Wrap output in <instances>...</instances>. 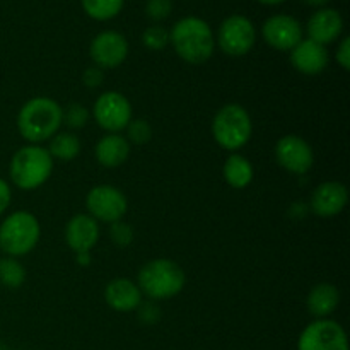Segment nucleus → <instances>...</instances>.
Instances as JSON below:
<instances>
[{"instance_id": "1", "label": "nucleus", "mask_w": 350, "mask_h": 350, "mask_svg": "<svg viewBox=\"0 0 350 350\" xmlns=\"http://www.w3.org/2000/svg\"><path fill=\"white\" fill-rule=\"evenodd\" d=\"M17 130L31 144H40L57 135L64 123V108L55 99L38 96L24 103L17 113Z\"/></svg>"}, {"instance_id": "2", "label": "nucleus", "mask_w": 350, "mask_h": 350, "mask_svg": "<svg viewBox=\"0 0 350 350\" xmlns=\"http://www.w3.org/2000/svg\"><path fill=\"white\" fill-rule=\"evenodd\" d=\"M170 43L181 60L190 65H200L214 55V33L204 19L195 16L183 17L173 26Z\"/></svg>"}, {"instance_id": "3", "label": "nucleus", "mask_w": 350, "mask_h": 350, "mask_svg": "<svg viewBox=\"0 0 350 350\" xmlns=\"http://www.w3.org/2000/svg\"><path fill=\"white\" fill-rule=\"evenodd\" d=\"M187 275L176 262L156 258L147 262L139 272V289L150 301H164L178 296L185 289Z\"/></svg>"}, {"instance_id": "4", "label": "nucleus", "mask_w": 350, "mask_h": 350, "mask_svg": "<svg viewBox=\"0 0 350 350\" xmlns=\"http://www.w3.org/2000/svg\"><path fill=\"white\" fill-rule=\"evenodd\" d=\"M53 173V159L44 147L29 144L17 150L10 159L9 174L19 190H36Z\"/></svg>"}, {"instance_id": "5", "label": "nucleus", "mask_w": 350, "mask_h": 350, "mask_svg": "<svg viewBox=\"0 0 350 350\" xmlns=\"http://www.w3.org/2000/svg\"><path fill=\"white\" fill-rule=\"evenodd\" d=\"M40 238V221L27 211L12 212L0 224V250L12 258L33 252Z\"/></svg>"}, {"instance_id": "6", "label": "nucleus", "mask_w": 350, "mask_h": 350, "mask_svg": "<svg viewBox=\"0 0 350 350\" xmlns=\"http://www.w3.org/2000/svg\"><path fill=\"white\" fill-rule=\"evenodd\" d=\"M253 133L252 116L241 105H226L215 113L212 120V135L222 149L229 152L243 149Z\"/></svg>"}, {"instance_id": "7", "label": "nucleus", "mask_w": 350, "mask_h": 350, "mask_svg": "<svg viewBox=\"0 0 350 350\" xmlns=\"http://www.w3.org/2000/svg\"><path fill=\"white\" fill-rule=\"evenodd\" d=\"M85 208L96 221L113 222L122 221L129 211V202L123 191L113 185H98L91 188L85 197Z\"/></svg>"}, {"instance_id": "8", "label": "nucleus", "mask_w": 350, "mask_h": 350, "mask_svg": "<svg viewBox=\"0 0 350 350\" xmlns=\"http://www.w3.org/2000/svg\"><path fill=\"white\" fill-rule=\"evenodd\" d=\"M297 350H349L347 334L338 321L314 320L301 332Z\"/></svg>"}, {"instance_id": "9", "label": "nucleus", "mask_w": 350, "mask_h": 350, "mask_svg": "<svg viewBox=\"0 0 350 350\" xmlns=\"http://www.w3.org/2000/svg\"><path fill=\"white\" fill-rule=\"evenodd\" d=\"M92 116L103 130L118 133L132 122V105L118 91H106L96 99L92 106Z\"/></svg>"}, {"instance_id": "10", "label": "nucleus", "mask_w": 350, "mask_h": 350, "mask_svg": "<svg viewBox=\"0 0 350 350\" xmlns=\"http://www.w3.org/2000/svg\"><path fill=\"white\" fill-rule=\"evenodd\" d=\"M217 41L221 50L229 57H243L250 53L255 46L256 31L252 21L245 16H229L222 21L217 33Z\"/></svg>"}, {"instance_id": "11", "label": "nucleus", "mask_w": 350, "mask_h": 350, "mask_svg": "<svg viewBox=\"0 0 350 350\" xmlns=\"http://www.w3.org/2000/svg\"><path fill=\"white\" fill-rule=\"evenodd\" d=\"M275 159L280 167L293 174H306L314 164L310 144L299 135H286L277 140Z\"/></svg>"}, {"instance_id": "12", "label": "nucleus", "mask_w": 350, "mask_h": 350, "mask_svg": "<svg viewBox=\"0 0 350 350\" xmlns=\"http://www.w3.org/2000/svg\"><path fill=\"white\" fill-rule=\"evenodd\" d=\"M92 62L101 70L116 68L126 60L129 55V41L123 34L116 31H103L92 40L89 48Z\"/></svg>"}, {"instance_id": "13", "label": "nucleus", "mask_w": 350, "mask_h": 350, "mask_svg": "<svg viewBox=\"0 0 350 350\" xmlns=\"http://www.w3.org/2000/svg\"><path fill=\"white\" fill-rule=\"evenodd\" d=\"M263 40L279 51H291L303 40V27L299 21L287 14H277L265 21L262 27Z\"/></svg>"}, {"instance_id": "14", "label": "nucleus", "mask_w": 350, "mask_h": 350, "mask_svg": "<svg viewBox=\"0 0 350 350\" xmlns=\"http://www.w3.org/2000/svg\"><path fill=\"white\" fill-rule=\"evenodd\" d=\"M349 202L347 187L340 181H325L314 188L311 195V211L321 219H330L340 214Z\"/></svg>"}, {"instance_id": "15", "label": "nucleus", "mask_w": 350, "mask_h": 350, "mask_svg": "<svg viewBox=\"0 0 350 350\" xmlns=\"http://www.w3.org/2000/svg\"><path fill=\"white\" fill-rule=\"evenodd\" d=\"M65 241L68 248L79 253H91L99 241V224L89 214H77L67 222Z\"/></svg>"}, {"instance_id": "16", "label": "nucleus", "mask_w": 350, "mask_h": 350, "mask_svg": "<svg viewBox=\"0 0 350 350\" xmlns=\"http://www.w3.org/2000/svg\"><path fill=\"white\" fill-rule=\"evenodd\" d=\"M291 64L304 75H318L327 68L328 51L323 44L313 40H301L291 50Z\"/></svg>"}, {"instance_id": "17", "label": "nucleus", "mask_w": 350, "mask_h": 350, "mask_svg": "<svg viewBox=\"0 0 350 350\" xmlns=\"http://www.w3.org/2000/svg\"><path fill=\"white\" fill-rule=\"evenodd\" d=\"M344 29V19L335 9H320L308 21V36L320 44L334 43Z\"/></svg>"}, {"instance_id": "18", "label": "nucleus", "mask_w": 350, "mask_h": 350, "mask_svg": "<svg viewBox=\"0 0 350 350\" xmlns=\"http://www.w3.org/2000/svg\"><path fill=\"white\" fill-rule=\"evenodd\" d=\"M105 301L111 310L118 313H130L140 306L142 293L139 286L130 279H113L105 287Z\"/></svg>"}, {"instance_id": "19", "label": "nucleus", "mask_w": 350, "mask_h": 350, "mask_svg": "<svg viewBox=\"0 0 350 350\" xmlns=\"http://www.w3.org/2000/svg\"><path fill=\"white\" fill-rule=\"evenodd\" d=\"M130 157V142L120 133H108L96 144V159L105 167H120Z\"/></svg>"}, {"instance_id": "20", "label": "nucleus", "mask_w": 350, "mask_h": 350, "mask_svg": "<svg viewBox=\"0 0 350 350\" xmlns=\"http://www.w3.org/2000/svg\"><path fill=\"white\" fill-rule=\"evenodd\" d=\"M340 304V293L337 287L330 282H320L310 291L306 299L308 311L313 314L317 320H323L334 314Z\"/></svg>"}, {"instance_id": "21", "label": "nucleus", "mask_w": 350, "mask_h": 350, "mask_svg": "<svg viewBox=\"0 0 350 350\" xmlns=\"http://www.w3.org/2000/svg\"><path fill=\"white\" fill-rule=\"evenodd\" d=\"M222 176L228 181L229 187L236 188V190H243V188L250 187L253 176H255V171H253L252 163L245 156L232 152L226 159L224 167H222Z\"/></svg>"}, {"instance_id": "22", "label": "nucleus", "mask_w": 350, "mask_h": 350, "mask_svg": "<svg viewBox=\"0 0 350 350\" xmlns=\"http://www.w3.org/2000/svg\"><path fill=\"white\" fill-rule=\"evenodd\" d=\"M81 149L82 146L77 135L70 132H58L57 135L51 137L50 149L46 150L50 152L51 159L68 163V161H74L81 154Z\"/></svg>"}, {"instance_id": "23", "label": "nucleus", "mask_w": 350, "mask_h": 350, "mask_svg": "<svg viewBox=\"0 0 350 350\" xmlns=\"http://www.w3.org/2000/svg\"><path fill=\"white\" fill-rule=\"evenodd\" d=\"M26 282V269L12 256L0 258V284L9 289H19Z\"/></svg>"}, {"instance_id": "24", "label": "nucleus", "mask_w": 350, "mask_h": 350, "mask_svg": "<svg viewBox=\"0 0 350 350\" xmlns=\"http://www.w3.org/2000/svg\"><path fill=\"white\" fill-rule=\"evenodd\" d=\"M125 0H82L85 14L96 21H108L118 16Z\"/></svg>"}, {"instance_id": "25", "label": "nucleus", "mask_w": 350, "mask_h": 350, "mask_svg": "<svg viewBox=\"0 0 350 350\" xmlns=\"http://www.w3.org/2000/svg\"><path fill=\"white\" fill-rule=\"evenodd\" d=\"M142 43L146 44L149 50L159 51L164 50L170 43V31L163 26H150L144 31Z\"/></svg>"}, {"instance_id": "26", "label": "nucleus", "mask_w": 350, "mask_h": 350, "mask_svg": "<svg viewBox=\"0 0 350 350\" xmlns=\"http://www.w3.org/2000/svg\"><path fill=\"white\" fill-rule=\"evenodd\" d=\"M126 132H129L126 140L137 146H144L152 139V126L146 120H132L126 126Z\"/></svg>"}, {"instance_id": "27", "label": "nucleus", "mask_w": 350, "mask_h": 350, "mask_svg": "<svg viewBox=\"0 0 350 350\" xmlns=\"http://www.w3.org/2000/svg\"><path fill=\"white\" fill-rule=\"evenodd\" d=\"M89 116H91V113H89V109L85 108L84 105H77V103H74V105H70L64 111V122L67 123L70 129L79 130L82 129V126L88 125Z\"/></svg>"}, {"instance_id": "28", "label": "nucleus", "mask_w": 350, "mask_h": 350, "mask_svg": "<svg viewBox=\"0 0 350 350\" xmlns=\"http://www.w3.org/2000/svg\"><path fill=\"white\" fill-rule=\"evenodd\" d=\"M109 238L118 248H126L133 241V228L123 221L113 222L109 228Z\"/></svg>"}, {"instance_id": "29", "label": "nucleus", "mask_w": 350, "mask_h": 350, "mask_svg": "<svg viewBox=\"0 0 350 350\" xmlns=\"http://www.w3.org/2000/svg\"><path fill=\"white\" fill-rule=\"evenodd\" d=\"M173 10V2L171 0H149L146 5L147 16L152 21H164L170 17Z\"/></svg>"}, {"instance_id": "30", "label": "nucleus", "mask_w": 350, "mask_h": 350, "mask_svg": "<svg viewBox=\"0 0 350 350\" xmlns=\"http://www.w3.org/2000/svg\"><path fill=\"white\" fill-rule=\"evenodd\" d=\"M137 310H139V320L144 325H154L159 321L161 310L154 303H140Z\"/></svg>"}, {"instance_id": "31", "label": "nucleus", "mask_w": 350, "mask_h": 350, "mask_svg": "<svg viewBox=\"0 0 350 350\" xmlns=\"http://www.w3.org/2000/svg\"><path fill=\"white\" fill-rule=\"evenodd\" d=\"M103 81H105V70H101L99 67L85 68L84 74H82V84L89 89L99 88Z\"/></svg>"}, {"instance_id": "32", "label": "nucleus", "mask_w": 350, "mask_h": 350, "mask_svg": "<svg viewBox=\"0 0 350 350\" xmlns=\"http://www.w3.org/2000/svg\"><path fill=\"white\" fill-rule=\"evenodd\" d=\"M337 62L344 70H350V38H344L337 48Z\"/></svg>"}, {"instance_id": "33", "label": "nucleus", "mask_w": 350, "mask_h": 350, "mask_svg": "<svg viewBox=\"0 0 350 350\" xmlns=\"http://www.w3.org/2000/svg\"><path fill=\"white\" fill-rule=\"evenodd\" d=\"M10 200H12V190H10L9 183L0 178V215L9 208Z\"/></svg>"}, {"instance_id": "34", "label": "nucleus", "mask_w": 350, "mask_h": 350, "mask_svg": "<svg viewBox=\"0 0 350 350\" xmlns=\"http://www.w3.org/2000/svg\"><path fill=\"white\" fill-rule=\"evenodd\" d=\"M75 260H77V265L88 267L91 263V253H79L75 255Z\"/></svg>"}, {"instance_id": "35", "label": "nucleus", "mask_w": 350, "mask_h": 350, "mask_svg": "<svg viewBox=\"0 0 350 350\" xmlns=\"http://www.w3.org/2000/svg\"><path fill=\"white\" fill-rule=\"evenodd\" d=\"M303 2L308 3V5H311V7H323V5H327L330 0H303Z\"/></svg>"}, {"instance_id": "36", "label": "nucleus", "mask_w": 350, "mask_h": 350, "mask_svg": "<svg viewBox=\"0 0 350 350\" xmlns=\"http://www.w3.org/2000/svg\"><path fill=\"white\" fill-rule=\"evenodd\" d=\"M260 3H265V5H279V3L286 2V0H258Z\"/></svg>"}]
</instances>
